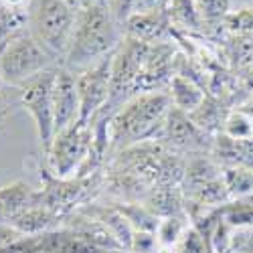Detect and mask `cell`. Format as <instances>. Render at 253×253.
Returning <instances> with one entry per match:
<instances>
[{"label": "cell", "mask_w": 253, "mask_h": 253, "mask_svg": "<svg viewBox=\"0 0 253 253\" xmlns=\"http://www.w3.org/2000/svg\"><path fill=\"white\" fill-rule=\"evenodd\" d=\"M39 205V193L23 180L0 186V221H10L23 211Z\"/></svg>", "instance_id": "cell-11"}, {"label": "cell", "mask_w": 253, "mask_h": 253, "mask_svg": "<svg viewBox=\"0 0 253 253\" xmlns=\"http://www.w3.org/2000/svg\"><path fill=\"white\" fill-rule=\"evenodd\" d=\"M105 4H108V8H110V12L114 14V18L124 27L126 20H128V18L134 14L136 0H105Z\"/></svg>", "instance_id": "cell-20"}, {"label": "cell", "mask_w": 253, "mask_h": 253, "mask_svg": "<svg viewBox=\"0 0 253 253\" xmlns=\"http://www.w3.org/2000/svg\"><path fill=\"white\" fill-rule=\"evenodd\" d=\"M53 118H55V134L79 122L77 75L61 65L57 69L53 83Z\"/></svg>", "instance_id": "cell-9"}, {"label": "cell", "mask_w": 253, "mask_h": 253, "mask_svg": "<svg viewBox=\"0 0 253 253\" xmlns=\"http://www.w3.org/2000/svg\"><path fill=\"white\" fill-rule=\"evenodd\" d=\"M29 31V10L10 8L0 4V49H2L10 39Z\"/></svg>", "instance_id": "cell-14"}, {"label": "cell", "mask_w": 253, "mask_h": 253, "mask_svg": "<svg viewBox=\"0 0 253 253\" xmlns=\"http://www.w3.org/2000/svg\"><path fill=\"white\" fill-rule=\"evenodd\" d=\"M93 150V126L75 122L69 128L55 134L47 150L49 170L55 178L87 176V166Z\"/></svg>", "instance_id": "cell-5"}, {"label": "cell", "mask_w": 253, "mask_h": 253, "mask_svg": "<svg viewBox=\"0 0 253 253\" xmlns=\"http://www.w3.org/2000/svg\"><path fill=\"white\" fill-rule=\"evenodd\" d=\"M124 39V27L114 18L105 0L81 8L77 10L73 37L61 67L79 73L114 55Z\"/></svg>", "instance_id": "cell-1"}, {"label": "cell", "mask_w": 253, "mask_h": 253, "mask_svg": "<svg viewBox=\"0 0 253 253\" xmlns=\"http://www.w3.org/2000/svg\"><path fill=\"white\" fill-rule=\"evenodd\" d=\"M116 55V53H114ZM114 55L101 59L95 65L83 69L77 75L79 91V122H93L110 101L112 91V63Z\"/></svg>", "instance_id": "cell-7"}, {"label": "cell", "mask_w": 253, "mask_h": 253, "mask_svg": "<svg viewBox=\"0 0 253 253\" xmlns=\"http://www.w3.org/2000/svg\"><path fill=\"white\" fill-rule=\"evenodd\" d=\"M75 18L77 10L65 0H33L29 6V33L55 57L63 59L73 37Z\"/></svg>", "instance_id": "cell-4"}, {"label": "cell", "mask_w": 253, "mask_h": 253, "mask_svg": "<svg viewBox=\"0 0 253 253\" xmlns=\"http://www.w3.org/2000/svg\"><path fill=\"white\" fill-rule=\"evenodd\" d=\"M180 253H207V245H205V239L203 235L199 233L197 229L188 227V231L182 237V249Z\"/></svg>", "instance_id": "cell-21"}, {"label": "cell", "mask_w": 253, "mask_h": 253, "mask_svg": "<svg viewBox=\"0 0 253 253\" xmlns=\"http://www.w3.org/2000/svg\"><path fill=\"white\" fill-rule=\"evenodd\" d=\"M33 0H0V4L10 6V8H20V10H29Z\"/></svg>", "instance_id": "cell-23"}, {"label": "cell", "mask_w": 253, "mask_h": 253, "mask_svg": "<svg viewBox=\"0 0 253 253\" xmlns=\"http://www.w3.org/2000/svg\"><path fill=\"white\" fill-rule=\"evenodd\" d=\"M170 108V95L162 89L130 97L108 118L110 146L122 152L140 142L160 140L164 120Z\"/></svg>", "instance_id": "cell-2"}, {"label": "cell", "mask_w": 253, "mask_h": 253, "mask_svg": "<svg viewBox=\"0 0 253 253\" xmlns=\"http://www.w3.org/2000/svg\"><path fill=\"white\" fill-rule=\"evenodd\" d=\"M170 0H136L134 14L140 12H156V10H168Z\"/></svg>", "instance_id": "cell-22"}, {"label": "cell", "mask_w": 253, "mask_h": 253, "mask_svg": "<svg viewBox=\"0 0 253 253\" xmlns=\"http://www.w3.org/2000/svg\"><path fill=\"white\" fill-rule=\"evenodd\" d=\"M132 253H158V237L154 231H134Z\"/></svg>", "instance_id": "cell-19"}, {"label": "cell", "mask_w": 253, "mask_h": 253, "mask_svg": "<svg viewBox=\"0 0 253 253\" xmlns=\"http://www.w3.org/2000/svg\"><path fill=\"white\" fill-rule=\"evenodd\" d=\"M59 69V67H57ZM57 69L45 71L20 87V103L33 116L41 146L47 154L55 138V118H53V83Z\"/></svg>", "instance_id": "cell-6"}, {"label": "cell", "mask_w": 253, "mask_h": 253, "mask_svg": "<svg viewBox=\"0 0 253 253\" xmlns=\"http://www.w3.org/2000/svg\"><path fill=\"white\" fill-rule=\"evenodd\" d=\"M57 61L59 57L25 31L0 49V77L8 85L23 87L25 83L43 75L45 71L57 69Z\"/></svg>", "instance_id": "cell-3"}, {"label": "cell", "mask_w": 253, "mask_h": 253, "mask_svg": "<svg viewBox=\"0 0 253 253\" xmlns=\"http://www.w3.org/2000/svg\"><path fill=\"white\" fill-rule=\"evenodd\" d=\"M168 16H170V23H176L178 27H184V29L199 31L203 27V18L195 0H170Z\"/></svg>", "instance_id": "cell-15"}, {"label": "cell", "mask_w": 253, "mask_h": 253, "mask_svg": "<svg viewBox=\"0 0 253 253\" xmlns=\"http://www.w3.org/2000/svg\"><path fill=\"white\" fill-rule=\"evenodd\" d=\"M65 2H67L71 8H75V10H81V8L91 6V4H95V2H101V0H65Z\"/></svg>", "instance_id": "cell-24"}, {"label": "cell", "mask_w": 253, "mask_h": 253, "mask_svg": "<svg viewBox=\"0 0 253 253\" xmlns=\"http://www.w3.org/2000/svg\"><path fill=\"white\" fill-rule=\"evenodd\" d=\"M160 142L172 146V150H184V152H203L209 148L207 132L199 128L191 116L176 108H170L164 120Z\"/></svg>", "instance_id": "cell-8"}, {"label": "cell", "mask_w": 253, "mask_h": 253, "mask_svg": "<svg viewBox=\"0 0 253 253\" xmlns=\"http://www.w3.org/2000/svg\"><path fill=\"white\" fill-rule=\"evenodd\" d=\"M59 219H61V215H57L55 211H51L43 205H35L31 209L23 211L20 215L12 217L6 223H10L25 237H33V235H41V233H49V231H53Z\"/></svg>", "instance_id": "cell-12"}, {"label": "cell", "mask_w": 253, "mask_h": 253, "mask_svg": "<svg viewBox=\"0 0 253 253\" xmlns=\"http://www.w3.org/2000/svg\"><path fill=\"white\" fill-rule=\"evenodd\" d=\"M225 134L231 140H253V128H251V116L243 112H233L225 120Z\"/></svg>", "instance_id": "cell-17"}, {"label": "cell", "mask_w": 253, "mask_h": 253, "mask_svg": "<svg viewBox=\"0 0 253 253\" xmlns=\"http://www.w3.org/2000/svg\"><path fill=\"white\" fill-rule=\"evenodd\" d=\"M172 27L168 10H156V12H140L132 14L124 25L126 37H130L134 41L146 45H156L162 43V39L166 37L168 29Z\"/></svg>", "instance_id": "cell-10"}, {"label": "cell", "mask_w": 253, "mask_h": 253, "mask_svg": "<svg viewBox=\"0 0 253 253\" xmlns=\"http://www.w3.org/2000/svg\"><path fill=\"white\" fill-rule=\"evenodd\" d=\"M2 83L4 81H2V77H0V99H2Z\"/></svg>", "instance_id": "cell-25"}, {"label": "cell", "mask_w": 253, "mask_h": 253, "mask_svg": "<svg viewBox=\"0 0 253 253\" xmlns=\"http://www.w3.org/2000/svg\"><path fill=\"white\" fill-rule=\"evenodd\" d=\"M186 231H188V225L184 223L182 217H164V219H160L158 229H156L158 251L176 247L182 241Z\"/></svg>", "instance_id": "cell-16"}, {"label": "cell", "mask_w": 253, "mask_h": 253, "mask_svg": "<svg viewBox=\"0 0 253 253\" xmlns=\"http://www.w3.org/2000/svg\"><path fill=\"white\" fill-rule=\"evenodd\" d=\"M168 95H170V101H172V108L184 112L191 116L193 112H197L203 101L207 99L205 97V91L197 85V83L186 77V75H172L170 79V91H168Z\"/></svg>", "instance_id": "cell-13"}, {"label": "cell", "mask_w": 253, "mask_h": 253, "mask_svg": "<svg viewBox=\"0 0 253 253\" xmlns=\"http://www.w3.org/2000/svg\"><path fill=\"white\" fill-rule=\"evenodd\" d=\"M195 2H197L199 12H201L203 25L225 18L231 10V0H195Z\"/></svg>", "instance_id": "cell-18"}]
</instances>
